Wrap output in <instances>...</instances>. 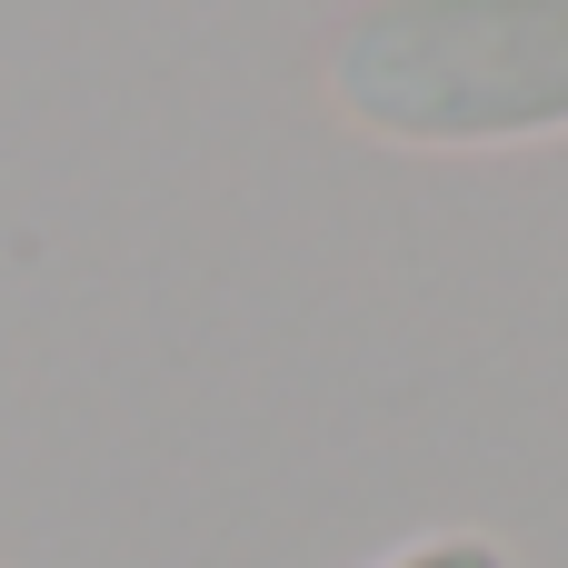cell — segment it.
I'll list each match as a JSON object with an SVG mask.
<instances>
[{
    "instance_id": "cell-1",
    "label": "cell",
    "mask_w": 568,
    "mask_h": 568,
    "mask_svg": "<svg viewBox=\"0 0 568 568\" xmlns=\"http://www.w3.org/2000/svg\"><path fill=\"white\" fill-rule=\"evenodd\" d=\"M329 90L409 150L568 130V0H369L329 50Z\"/></svg>"
},
{
    "instance_id": "cell-2",
    "label": "cell",
    "mask_w": 568,
    "mask_h": 568,
    "mask_svg": "<svg viewBox=\"0 0 568 568\" xmlns=\"http://www.w3.org/2000/svg\"><path fill=\"white\" fill-rule=\"evenodd\" d=\"M379 568H509V549H489V539H419V549H399Z\"/></svg>"
}]
</instances>
